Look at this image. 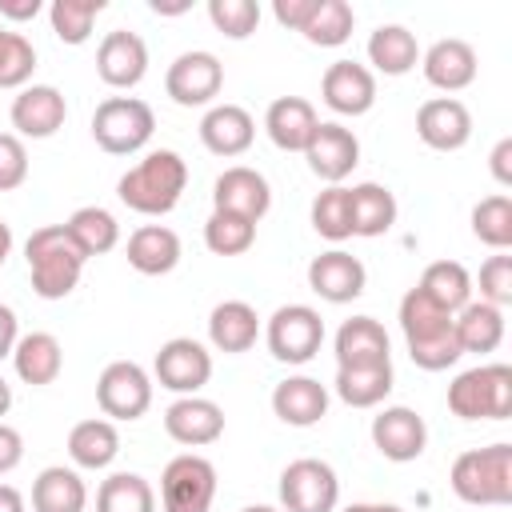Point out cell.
Returning <instances> with one entry per match:
<instances>
[{
    "label": "cell",
    "mask_w": 512,
    "mask_h": 512,
    "mask_svg": "<svg viewBox=\"0 0 512 512\" xmlns=\"http://www.w3.org/2000/svg\"><path fill=\"white\" fill-rule=\"evenodd\" d=\"M368 64L384 76H404L420 64V44L404 24H380L368 36Z\"/></svg>",
    "instance_id": "1f68e13d"
},
{
    "label": "cell",
    "mask_w": 512,
    "mask_h": 512,
    "mask_svg": "<svg viewBox=\"0 0 512 512\" xmlns=\"http://www.w3.org/2000/svg\"><path fill=\"white\" fill-rule=\"evenodd\" d=\"M164 432L184 448H204L224 436V412L216 400L204 396H180L164 412Z\"/></svg>",
    "instance_id": "d6986e66"
},
{
    "label": "cell",
    "mask_w": 512,
    "mask_h": 512,
    "mask_svg": "<svg viewBox=\"0 0 512 512\" xmlns=\"http://www.w3.org/2000/svg\"><path fill=\"white\" fill-rule=\"evenodd\" d=\"M336 500L340 480L332 464L300 456L280 472V512H336Z\"/></svg>",
    "instance_id": "ba28073f"
},
{
    "label": "cell",
    "mask_w": 512,
    "mask_h": 512,
    "mask_svg": "<svg viewBox=\"0 0 512 512\" xmlns=\"http://www.w3.org/2000/svg\"><path fill=\"white\" fill-rule=\"evenodd\" d=\"M8 408H12V384L0 376V416H8Z\"/></svg>",
    "instance_id": "680465c9"
},
{
    "label": "cell",
    "mask_w": 512,
    "mask_h": 512,
    "mask_svg": "<svg viewBox=\"0 0 512 512\" xmlns=\"http://www.w3.org/2000/svg\"><path fill=\"white\" fill-rule=\"evenodd\" d=\"M208 20L228 40H248L260 24V4L256 0H208Z\"/></svg>",
    "instance_id": "f6af8a7d"
},
{
    "label": "cell",
    "mask_w": 512,
    "mask_h": 512,
    "mask_svg": "<svg viewBox=\"0 0 512 512\" xmlns=\"http://www.w3.org/2000/svg\"><path fill=\"white\" fill-rule=\"evenodd\" d=\"M184 188H188V164L172 148L148 152L140 164H132L116 180V196L132 212H140V216H164V212H172L180 204Z\"/></svg>",
    "instance_id": "6da1fadb"
},
{
    "label": "cell",
    "mask_w": 512,
    "mask_h": 512,
    "mask_svg": "<svg viewBox=\"0 0 512 512\" xmlns=\"http://www.w3.org/2000/svg\"><path fill=\"white\" fill-rule=\"evenodd\" d=\"M148 72V44L136 32H108L96 48V76L108 88H136Z\"/></svg>",
    "instance_id": "ffe728a7"
},
{
    "label": "cell",
    "mask_w": 512,
    "mask_h": 512,
    "mask_svg": "<svg viewBox=\"0 0 512 512\" xmlns=\"http://www.w3.org/2000/svg\"><path fill=\"white\" fill-rule=\"evenodd\" d=\"M216 500V468L196 452H180L160 472L164 512H208Z\"/></svg>",
    "instance_id": "52a82bcc"
},
{
    "label": "cell",
    "mask_w": 512,
    "mask_h": 512,
    "mask_svg": "<svg viewBox=\"0 0 512 512\" xmlns=\"http://www.w3.org/2000/svg\"><path fill=\"white\" fill-rule=\"evenodd\" d=\"M488 168H492V176H496L500 188H512V136H504V140L492 148Z\"/></svg>",
    "instance_id": "816d5d0a"
},
{
    "label": "cell",
    "mask_w": 512,
    "mask_h": 512,
    "mask_svg": "<svg viewBox=\"0 0 512 512\" xmlns=\"http://www.w3.org/2000/svg\"><path fill=\"white\" fill-rule=\"evenodd\" d=\"M220 88H224V64L204 48L180 52L164 72V92L180 108H204L220 96Z\"/></svg>",
    "instance_id": "8fae6325"
},
{
    "label": "cell",
    "mask_w": 512,
    "mask_h": 512,
    "mask_svg": "<svg viewBox=\"0 0 512 512\" xmlns=\"http://www.w3.org/2000/svg\"><path fill=\"white\" fill-rule=\"evenodd\" d=\"M316 4H320V0H276V4H272V16H276L284 28H292V32H304V24L312 20Z\"/></svg>",
    "instance_id": "681fc988"
},
{
    "label": "cell",
    "mask_w": 512,
    "mask_h": 512,
    "mask_svg": "<svg viewBox=\"0 0 512 512\" xmlns=\"http://www.w3.org/2000/svg\"><path fill=\"white\" fill-rule=\"evenodd\" d=\"M36 72V48L28 36L0 28V88H28Z\"/></svg>",
    "instance_id": "ee69618b"
},
{
    "label": "cell",
    "mask_w": 512,
    "mask_h": 512,
    "mask_svg": "<svg viewBox=\"0 0 512 512\" xmlns=\"http://www.w3.org/2000/svg\"><path fill=\"white\" fill-rule=\"evenodd\" d=\"M304 160H308L312 176H320L328 184H340L360 164V140H356L352 128H344L336 120H320L308 148H304Z\"/></svg>",
    "instance_id": "2e32d148"
},
{
    "label": "cell",
    "mask_w": 512,
    "mask_h": 512,
    "mask_svg": "<svg viewBox=\"0 0 512 512\" xmlns=\"http://www.w3.org/2000/svg\"><path fill=\"white\" fill-rule=\"evenodd\" d=\"M100 12H104V0H52L48 20H52L56 40L76 48L92 36V24H96Z\"/></svg>",
    "instance_id": "60d3db41"
},
{
    "label": "cell",
    "mask_w": 512,
    "mask_h": 512,
    "mask_svg": "<svg viewBox=\"0 0 512 512\" xmlns=\"http://www.w3.org/2000/svg\"><path fill=\"white\" fill-rule=\"evenodd\" d=\"M272 208V188L268 180L248 168V164H232L216 176L212 184V212H232V216H244L252 224H260Z\"/></svg>",
    "instance_id": "7c38bea8"
},
{
    "label": "cell",
    "mask_w": 512,
    "mask_h": 512,
    "mask_svg": "<svg viewBox=\"0 0 512 512\" xmlns=\"http://www.w3.org/2000/svg\"><path fill=\"white\" fill-rule=\"evenodd\" d=\"M256 140V120L240 104H212L200 120V144L212 156H244Z\"/></svg>",
    "instance_id": "603a6c76"
},
{
    "label": "cell",
    "mask_w": 512,
    "mask_h": 512,
    "mask_svg": "<svg viewBox=\"0 0 512 512\" xmlns=\"http://www.w3.org/2000/svg\"><path fill=\"white\" fill-rule=\"evenodd\" d=\"M88 508V488L80 472L52 464L32 480V512H84Z\"/></svg>",
    "instance_id": "4dcf8cb0"
},
{
    "label": "cell",
    "mask_w": 512,
    "mask_h": 512,
    "mask_svg": "<svg viewBox=\"0 0 512 512\" xmlns=\"http://www.w3.org/2000/svg\"><path fill=\"white\" fill-rule=\"evenodd\" d=\"M96 512H156V492L140 472H112L96 488Z\"/></svg>",
    "instance_id": "8d00e7d4"
},
{
    "label": "cell",
    "mask_w": 512,
    "mask_h": 512,
    "mask_svg": "<svg viewBox=\"0 0 512 512\" xmlns=\"http://www.w3.org/2000/svg\"><path fill=\"white\" fill-rule=\"evenodd\" d=\"M152 372H156L160 388H168L176 396H196L212 380V352L192 336H172L160 344Z\"/></svg>",
    "instance_id": "30bf717a"
},
{
    "label": "cell",
    "mask_w": 512,
    "mask_h": 512,
    "mask_svg": "<svg viewBox=\"0 0 512 512\" xmlns=\"http://www.w3.org/2000/svg\"><path fill=\"white\" fill-rule=\"evenodd\" d=\"M272 412L292 428H312L328 416V388L312 376H288L272 388Z\"/></svg>",
    "instance_id": "d4e9b609"
},
{
    "label": "cell",
    "mask_w": 512,
    "mask_h": 512,
    "mask_svg": "<svg viewBox=\"0 0 512 512\" xmlns=\"http://www.w3.org/2000/svg\"><path fill=\"white\" fill-rule=\"evenodd\" d=\"M40 0H0V16L8 20H36Z\"/></svg>",
    "instance_id": "db71d44e"
},
{
    "label": "cell",
    "mask_w": 512,
    "mask_h": 512,
    "mask_svg": "<svg viewBox=\"0 0 512 512\" xmlns=\"http://www.w3.org/2000/svg\"><path fill=\"white\" fill-rule=\"evenodd\" d=\"M396 376H392V364H376V368H336V396L348 404V408H376L388 400Z\"/></svg>",
    "instance_id": "d590c367"
},
{
    "label": "cell",
    "mask_w": 512,
    "mask_h": 512,
    "mask_svg": "<svg viewBox=\"0 0 512 512\" xmlns=\"http://www.w3.org/2000/svg\"><path fill=\"white\" fill-rule=\"evenodd\" d=\"M320 96L336 116H364L376 104V76L368 64L336 60L320 80Z\"/></svg>",
    "instance_id": "e0dca14e"
},
{
    "label": "cell",
    "mask_w": 512,
    "mask_h": 512,
    "mask_svg": "<svg viewBox=\"0 0 512 512\" xmlns=\"http://www.w3.org/2000/svg\"><path fill=\"white\" fill-rule=\"evenodd\" d=\"M316 124H320V116L304 96H280L264 112V132L280 152H304Z\"/></svg>",
    "instance_id": "cb8c5ba5"
},
{
    "label": "cell",
    "mask_w": 512,
    "mask_h": 512,
    "mask_svg": "<svg viewBox=\"0 0 512 512\" xmlns=\"http://www.w3.org/2000/svg\"><path fill=\"white\" fill-rule=\"evenodd\" d=\"M124 256L140 276H168L180 264V236L168 224H144L128 236Z\"/></svg>",
    "instance_id": "4316f807"
},
{
    "label": "cell",
    "mask_w": 512,
    "mask_h": 512,
    "mask_svg": "<svg viewBox=\"0 0 512 512\" xmlns=\"http://www.w3.org/2000/svg\"><path fill=\"white\" fill-rule=\"evenodd\" d=\"M456 340L464 352H496L504 340V308H492L484 300H468L456 316H452Z\"/></svg>",
    "instance_id": "d6a6232c"
},
{
    "label": "cell",
    "mask_w": 512,
    "mask_h": 512,
    "mask_svg": "<svg viewBox=\"0 0 512 512\" xmlns=\"http://www.w3.org/2000/svg\"><path fill=\"white\" fill-rule=\"evenodd\" d=\"M8 116H12V128H16L20 140L24 136L28 140H48V136H56L64 128L68 104H64V92L60 88H52V84H28V88L16 92Z\"/></svg>",
    "instance_id": "5bb4252c"
},
{
    "label": "cell",
    "mask_w": 512,
    "mask_h": 512,
    "mask_svg": "<svg viewBox=\"0 0 512 512\" xmlns=\"http://www.w3.org/2000/svg\"><path fill=\"white\" fill-rule=\"evenodd\" d=\"M480 300L492 308L512 304V256L508 252H496L480 264Z\"/></svg>",
    "instance_id": "bcb514c9"
},
{
    "label": "cell",
    "mask_w": 512,
    "mask_h": 512,
    "mask_svg": "<svg viewBox=\"0 0 512 512\" xmlns=\"http://www.w3.org/2000/svg\"><path fill=\"white\" fill-rule=\"evenodd\" d=\"M64 232H68L72 244L84 252V260H88V256H104V252H112V248L120 244V224H116V216H112L108 208H100V204L76 208V212L64 220Z\"/></svg>",
    "instance_id": "836d02e7"
},
{
    "label": "cell",
    "mask_w": 512,
    "mask_h": 512,
    "mask_svg": "<svg viewBox=\"0 0 512 512\" xmlns=\"http://www.w3.org/2000/svg\"><path fill=\"white\" fill-rule=\"evenodd\" d=\"M0 512H28L24 496H20L12 484H0Z\"/></svg>",
    "instance_id": "11a10c76"
},
{
    "label": "cell",
    "mask_w": 512,
    "mask_h": 512,
    "mask_svg": "<svg viewBox=\"0 0 512 512\" xmlns=\"http://www.w3.org/2000/svg\"><path fill=\"white\" fill-rule=\"evenodd\" d=\"M408 356H412V364L424 368V372H444V368H452V364L464 356V348H460V340H456V328H448V332H440V336H432V340H424V344H408Z\"/></svg>",
    "instance_id": "7dc6e473"
},
{
    "label": "cell",
    "mask_w": 512,
    "mask_h": 512,
    "mask_svg": "<svg viewBox=\"0 0 512 512\" xmlns=\"http://www.w3.org/2000/svg\"><path fill=\"white\" fill-rule=\"evenodd\" d=\"M448 408L460 420H508L512 416V368L476 364L448 384Z\"/></svg>",
    "instance_id": "277c9868"
},
{
    "label": "cell",
    "mask_w": 512,
    "mask_h": 512,
    "mask_svg": "<svg viewBox=\"0 0 512 512\" xmlns=\"http://www.w3.org/2000/svg\"><path fill=\"white\" fill-rule=\"evenodd\" d=\"M28 180V148L16 132H0V192H12Z\"/></svg>",
    "instance_id": "c3c4849f"
},
{
    "label": "cell",
    "mask_w": 512,
    "mask_h": 512,
    "mask_svg": "<svg viewBox=\"0 0 512 512\" xmlns=\"http://www.w3.org/2000/svg\"><path fill=\"white\" fill-rule=\"evenodd\" d=\"M20 460H24V436H20L12 424L0 420V476L12 472Z\"/></svg>",
    "instance_id": "f907efd6"
},
{
    "label": "cell",
    "mask_w": 512,
    "mask_h": 512,
    "mask_svg": "<svg viewBox=\"0 0 512 512\" xmlns=\"http://www.w3.org/2000/svg\"><path fill=\"white\" fill-rule=\"evenodd\" d=\"M256 336H260V316H256V308L248 300H224V304L212 308L208 340H212L216 352L240 356V352H248L256 344Z\"/></svg>",
    "instance_id": "484cf974"
},
{
    "label": "cell",
    "mask_w": 512,
    "mask_h": 512,
    "mask_svg": "<svg viewBox=\"0 0 512 512\" xmlns=\"http://www.w3.org/2000/svg\"><path fill=\"white\" fill-rule=\"evenodd\" d=\"M344 512H404L400 504H348Z\"/></svg>",
    "instance_id": "9f6ffc18"
},
{
    "label": "cell",
    "mask_w": 512,
    "mask_h": 512,
    "mask_svg": "<svg viewBox=\"0 0 512 512\" xmlns=\"http://www.w3.org/2000/svg\"><path fill=\"white\" fill-rule=\"evenodd\" d=\"M156 132V116L140 96H108L92 112V140L108 156L140 152Z\"/></svg>",
    "instance_id": "5b68a950"
},
{
    "label": "cell",
    "mask_w": 512,
    "mask_h": 512,
    "mask_svg": "<svg viewBox=\"0 0 512 512\" xmlns=\"http://www.w3.org/2000/svg\"><path fill=\"white\" fill-rule=\"evenodd\" d=\"M264 340L280 364H308L324 344V320L312 304H280L264 324Z\"/></svg>",
    "instance_id": "8992f818"
},
{
    "label": "cell",
    "mask_w": 512,
    "mask_h": 512,
    "mask_svg": "<svg viewBox=\"0 0 512 512\" xmlns=\"http://www.w3.org/2000/svg\"><path fill=\"white\" fill-rule=\"evenodd\" d=\"M240 512H280V508H272V504H248V508H240Z\"/></svg>",
    "instance_id": "91938a15"
},
{
    "label": "cell",
    "mask_w": 512,
    "mask_h": 512,
    "mask_svg": "<svg viewBox=\"0 0 512 512\" xmlns=\"http://www.w3.org/2000/svg\"><path fill=\"white\" fill-rule=\"evenodd\" d=\"M68 456H72L76 468H88V472L108 468L120 456V432H116V424L104 420V416H92V420L72 424V432H68Z\"/></svg>",
    "instance_id": "f546056e"
},
{
    "label": "cell",
    "mask_w": 512,
    "mask_h": 512,
    "mask_svg": "<svg viewBox=\"0 0 512 512\" xmlns=\"http://www.w3.org/2000/svg\"><path fill=\"white\" fill-rule=\"evenodd\" d=\"M364 284H368V268L344 248L320 252L308 264V288L328 304H352L356 296H364Z\"/></svg>",
    "instance_id": "ac0fdd59"
},
{
    "label": "cell",
    "mask_w": 512,
    "mask_h": 512,
    "mask_svg": "<svg viewBox=\"0 0 512 512\" xmlns=\"http://www.w3.org/2000/svg\"><path fill=\"white\" fill-rule=\"evenodd\" d=\"M312 228L316 236L340 244L352 236V212H348V188L340 184H328L316 200H312Z\"/></svg>",
    "instance_id": "7bdbcfd3"
},
{
    "label": "cell",
    "mask_w": 512,
    "mask_h": 512,
    "mask_svg": "<svg viewBox=\"0 0 512 512\" xmlns=\"http://www.w3.org/2000/svg\"><path fill=\"white\" fill-rule=\"evenodd\" d=\"M336 368H376V364H392L388 356V332L380 320L372 316H352L336 328Z\"/></svg>",
    "instance_id": "7402d4cb"
},
{
    "label": "cell",
    "mask_w": 512,
    "mask_h": 512,
    "mask_svg": "<svg viewBox=\"0 0 512 512\" xmlns=\"http://www.w3.org/2000/svg\"><path fill=\"white\" fill-rule=\"evenodd\" d=\"M420 68H424V80L440 92H460L476 80L480 72V60H476V48L468 40H436L428 52H420Z\"/></svg>",
    "instance_id": "44dd1931"
},
{
    "label": "cell",
    "mask_w": 512,
    "mask_h": 512,
    "mask_svg": "<svg viewBox=\"0 0 512 512\" xmlns=\"http://www.w3.org/2000/svg\"><path fill=\"white\" fill-rule=\"evenodd\" d=\"M452 492L464 504L480 508H504L512 504V444H488V448H468L452 460L448 472Z\"/></svg>",
    "instance_id": "3957f363"
},
{
    "label": "cell",
    "mask_w": 512,
    "mask_h": 512,
    "mask_svg": "<svg viewBox=\"0 0 512 512\" xmlns=\"http://www.w3.org/2000/svg\"><path fill=\"white\" fill-rule=\"evenodd\" d=\"M204 244L216 256H244L256 244V224L232 212H212L204 224Z\"/></svg>",
    "instance_id": "b9f144b4"
},
{
    "label": "cell",
    "mask_w": 512,
    "mask_h": 512,
    "mask_svg": "<svg viewBox=\"0 0 512 512\" xmlns=\"http://www.w3.org/2000/svg\"><path fill=\"white\" fill-rule=\"evenodd\" d=\"M28 256V276H32V292L40 300H64L84 272V252L72 244V236L64 232V224H44L28 236L24 244Z\"/></svg>",
    "instance_id": "7a4b0ae2"
},
{
    "label": "cell",
    "mask_w": 512,
    "mask_h": 512,
    "mask_svg": "<svg viewBox=\"0 0 512 512\" xmlns=\"http://www.w3.org/2000/svg\"><path fill=\"white\" fill-rule=\"evenodd\" d=\"M416 136L432 152H460L472 140V112L456 96H432L416 108Z\"/></svg>",
    "instance_id": "9a60e30c"
},
{
    "label": "cell",
    "mask_w": 512,
    "mask_h": 512,
    "mask_svg": "<svg viewBox=\"0 0 512 512\" xmlns=\"http://www.w3.org/2000/svg\"><path fill=\"white\" fill-rule=\"evenodd\" d=\"M432 304H440L444 312H460L468 300H472V276L460 260H432L416 284Z\"/></svg>",
    "instance_id": "e575fe53"
},
{
    "label": "cell",
    "mask_w": 512,
    "mask_h": 512,
    "mask_svg": "<svg viewBox=\"0 0 512 512\" xmlns=\"http://www.w3.org/2000/svg\"><path fill=\"white\" fill-rule=\"evenodd\" d=\"M12 368L24 384L32 388H44V384H56L60 368H64V348L52 332H28L16 340L12 348Z\"/></svg>",
    "instance_id": "f1b7e54d"
},
{
    "label": "cell",
    "mask_w": 512,
    "mask_h": 512,
    "mask_svg": "<svg viewBox=\"0 0 512 512\" xmlns=\"http://www.w3.org/2000/svg\"><path fill=\"white\" fill-rule=\"evenodd\" d=\"M372 444L392 464L420 460L424 448H428V424H424L420 412H412L404 404H392V408L372 416Z\"/></svg>",
    "instance_id": "4fadbf2b"
},
{
    "label": "cell",
    "mask_w": 512,
    "mask_h": 512,
    "mask_svg": "<svg viewBox=\"0 0 512 512\" xmlns=\"http://www.w3.org/2000/svg\"><path fill=\"white\" fill-rule=\"evenodd\" d=\"M472 236L496 252H508L512 248V200L504 192L496 196H484L476 208H472Z\"/></svg>",
    "instance_id": "ab89813d"
},
{
    "label": "cell",
    "mask_w": 512,
    "mask_h": 512,
    "mask_svg": "<svg viewBox=\"0 0 512 512\" xmlns=\"http://www.w3.org/2000/svg\"><path fill=\"white\" fill-rule=\"evenodd\" d=\"M96 404L108 420H140L152 408V376L136 360H112L96 380Z\"/></svg>",
    "instance_id": "9c48e42d"
},
{
    "label": "cell",
    "mask_w": 512,
    "mask_h": 512,
    "mask_svg": "<svg viewBox=\"0 0 512 512\" xmlns=\"http://www.w3.org/2000/svg\"><path fill=\"white\" fill-rule=\"evenodd\" d=\"M16 340H20V324H16V312H12L8 304H0V360H8V356H12Z\"/></svg>",
    "instance_id": "f5cc1de1"
},
{
    "label": "cell",
    "mask_w": 512,
    "mask_h": 512,
    "mask_svg": "<svg viewBox=\"0 0 512 512\" xmlns=\"http://www.w3.org/2000/svg\"><path fill=\"white\" fill-rule=\"evenodd\" d=\"M8 252H12V228L0 220V268H4V260H8Z\"/></svg>",
    "instance_id": "6f0895ef"
},
{
    "label": "cell",
    "mask_w": 512,
    "mask_h": 512,
    "mask_svg": "<svg viewBox=\"0 0 512 512\" xmlns=\"http://www.w3.org/2000/svg\"><path fill=\"white\" fill-rule=\"evenodd\" d=\"M452 328V312H444L440 304H432L420 288H408L404 300H400V332L408 344H424L440 332Z\"/></svg>",
    "instance_id": "74e56055"
},
{
    "label": "cell",
    "mask_w": 512,
    "mask_h": 512,
    "mask_svg": "<svg viewBox=\"0 0 512 512\" xmlns=\"http://www.w3.org/2000/svg\"><path fill=\"white\" fill-rule=\"evenodd\" d=\"M352 28H356V12L348 0H320L300 36L316 48H340L352 36Z\"/></svg>",
    "instance_id": "f35d334b"
},
{
    "label": "cell",
    "mask_w": 512,
    "mask_h": 512,
    "mask_svg": "<svg viewBox=\"0 0 512 512\" xmlns=\"http://www.w3.org/2000/svg\"><path fill=\"white\" fill-rule=\"evenodd\" d=\"M348 212H352V236H384L392 232L396 216H400V204L396 196L376 184V180H364L356 188H348Z\"/></svg>",
    "instance_id": "83f0119b"
}]
</instances>
